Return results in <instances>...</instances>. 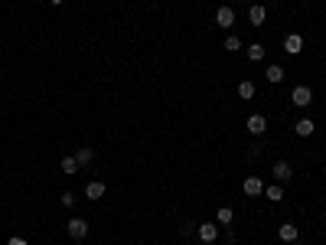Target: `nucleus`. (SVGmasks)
Returning a JSON list of instances; mask_svg holds the SVG:
<instances>
[{"label":"nucleus","instance_id":"nucleus-1","mask_svg":"<svg viewBox=\"0 0 326 245\" xmlns=\"http://www.w3.org/2000/svg\"><path fill=\"white\" fill-rule=\"evenodd\" d=\"M274 177H277L280 183L294 180V164H290V160H277V164H274Z\"/></svg>","mask_w":326,"mask_h":245},{"label":"nucleus","instance_id":"nucleus-2","mask_svg":"<svg viewBox=\"0 0 326 245\" xmlns=\"http://www.w3.org/2000/svg\"><path fill=\"white\" fill-rule=\"evenodd\" d=\"M310 88H307V85H300V88H294V95H290V102H294L297 105V108H307V105H310Z\"/></svg>","mask_w":326,"mask_h":245},{"label":"nucleus","instance_id":"nucleus-3","mask_svg":"<svg viewBox=\"0 0 326 245\" xmlns=\"http://www.w3.org/2000/svg\"><path fill=\"white\" fill-rule=\"evenodd\" d=\"M216 23L222 26V30H228V26L235 23V10H232V7H218V13H216Z\"/></svg>","mask_w":326,"mask_h":245},{"label":"nucleus","instance_id":"nucleus-4","mask_svg":"<svg viewBox=\"0 0 326 245\" xmlns=\"http://www.w3.org/2000/svg\"><path fill=\"white\" fill-rule=\"evenodd\" d=\"M69 236L82 242V239L88 236V226H85V219H69Z\"/></svg>","mask_w":326,"mask_h":245},{"label":"nucleus","instance_id":"nucleus-5","mask_svg":"<svg viewBox=\"0 0 326 245\" xmlns=\"http://www.w3.org/2000/svg\"><path fill=\"white\" fill-rule=\"evenodd\" d=\"M300 49H303V40L297 36V33H290V36H284V53H287V56H297Z\"/></svg>","mask_w":326,"mask_h":245},{"label":"nucleus","instance_id":"nucleus-6","mask_svg":"<svg viewBox=\"0 0 326 245\" xmlns=\"http://www.w3.org/2000/svg\"><path fill=\"white\" fill-rule=\"evenodd\" d=\"M248 131H251V134H264V131H268V118H264V115H251V118H248Z\"/></svg>","mask_w":326,"mask_h":245},{"label":"nucleus","instance_id":"nucleus-7","mask_svg":"<svg viewBox=\"0 0 326 245\" xmlns=\"http://www.w3.org/2000/svg\"><path fill=\"white\" fill-rule=\"evenodd\" d=\"M216 236H218L216 222H202V226H199V239H202V242H216Z\"/></svg>","mask_w":326,"mask_h":245},{"label":"nucleus","instance_id":"nucleus-8","mask_svg":"<svg viewBox=\"0 0 326 245\" xmlns=\"http://www.w3.org/2000/svg\"><path fill=\"white\" fill-rule=\"evenodd\" d=\"M241 190L248 193V196H258V193H264V183L258 180V177H248V180H245V186H241Z\"/></svg>","mask_w":326,"mask_h":245},{"label":"nucleus","instance_id":"nucleus-9","mask_svg":"<svg viewBox=\"0 0 326 245\" xmlns=\"http://www.w3.org/2000/svg\"><path fill=\"white\" fill-rule=\"evenodd\" d=\"M85 196H88V199H101V196H105V183H101V180H92V183L85 186Z\"/></svg>","mask_w":326,"mask_h":245},{"label":"nucleus","instance_id":"nucleus-10","mask_svg":"<svg viewBox=\"0 0 326 245\" xmlns=\"http://www.w3.org/2000/svg\"><path fill=\"white\" fill-rule=\"evenodd\" d=\"M313 127H317V124H313L310 118H300V121L294 124V131H297L300 137H310V134H313Z\"/></svg>","mask_w":326,"mask_h":245},{"label":"nucleus","instance_id":"nucleus-11","mask_svg":"<svg viewBox=\"0 0 326 245\" xmlns=\"http://www.w3.org/2000/svg\"><path fill=\"white\" fill-rule=\"evenodd\" d=\"M264 16H268V10H264L261 3H255V7H251V13H248L251 26H261V23H264Z\"/></svg>","mask_w":326,"mask_h":245},{"label":"nucleus","instance_id":"nucleus-12","mask_svg":"<svg viewBox=\"0 0 326 245\" xmlns=\"http://www.w3.org/2000/svg\"><path fill=\"white\" fill-rule=\"evenodd\" d=\"M248 59H251V62H261V59H264V46H261V43H251V46H248Z\"/></svg>","mask_w":326,"mask_h":245},{"label":"nucleus","instance_id":"nucleus-13","mask_svg":"<svg viewBox=\"0 0 326 245\" xmlns=\"http://www.w3.org/2000/svg\"><path fill=\"white\" fill-rule=\"evenodd\" d=\"M277 236L284 239V242H297V229L290 226V222H287V226H280V232H277Z\"/></svg>","mask_w":326,"mask_h":245},{"label":"nucleus","instance_id":"nucleus-14","mask_svg":"<svg viewBox=\"0 0 326 245\" xmlns=\"http://www.w3.org/2000/svg\"><path fill=\"white\" fill-rule=\"evenodd\" d=\"M284 79V69L280 65H268V82H280Z\"/></svg>","mask_w":326,"mask_h":245},{"label":"nucleus","instance_id":"nucleus-15","mask_svg":"<svg viewBox=\"0 0 326 245\" xmlns=\"http://www.w3.org/2000/svg\"><path fill=\"white\" fill-rule=\"evenodd\" d=\"M78 170V160L75 157H62V174H75Z\"/></svg>","mask_w":326,"mask_h":245},{"label":"nucleus","instance_id":"nucleus-16","mask_svg":"<svg viewBox=\"0 0 326 245\" xmlns=\"http://www.w3.org/2000/svg\"><path fill=\"white\" fill-rule=\"evenodd\" d=\"M238 95L241 98H251V95H255V82H241V85H238Z\"/></svg>","mask_w":326,"mask_h":245},{"label":"nucleus","instance_id":"nucleus-17","mask_svg":"<svg viewBox=\"0 0 326 245\" xmlns=\"http://www.w3.org/2000/svg\"><path fill=\"white\" fill-rule=\"evenodd\" d=\"M232 219H235V213L228 209V206H222V209H218V222H222V226H228Z\"/></svg>","mask_w":326,"mask_h":245},{"label":"nucleus","instance_id":"nucleus-18","mask_svg":"<svg viewBox=\"0 0 326 245\" xmlns=\"http://www.w3.org/2000/svg\"><path fill=\"white\" fill-rule=\"evenodd\" d=\"M225 49H228V53H238V49H241V40H238V36H228V40H225Z\"/></svg>","mask_w":326,"mask_h":245},{"label":"nucleus","instance_id":"nucleus-19","mask_svg":"<svg viewBox=\"0 0 326 245\" xmlns=\"http://www.w3.org/2000/svg\"><path fill=\"white\" fill-rule=\"evenodd\" d=\"M75 160H78V167H82V164H88V160H92V150H88V147H82V150L75 154Z\"/></svg>","mask_w":326,"mask_h":245},{"label":"nucleus","instance_id":"nucleus-20","mask_svg":"<svg viewBox=\"0 0 326 245\" xmlns=\"http://www.w3.org/2000/svg\"><path fill=\"white\" fill-rule=\"evenodd\" d=\"M280 196H284V190H280V186H268V199H274V203H277Z\"/></svg>","mask_w":326,"mask_h":245},{"label":"nucleus","instance_id":"nucleus-21","mask_svg":"<svg viewBox=\"0 0 326 245\" xmlns=\"http://www.w3.org/2000/svg\"><path fill=\"white\" fill-rule=\"evenodd\" d=\"M62 206H75V196H72V193H62Z\"/></svg>","mask_w":326,"mask_h":245},{"label":"nucleus","instance_id":"nucleus-22","mask_svg":"<svg viewBox=\"0 0 326 245\" xmlns=\"http://www.w3.org/2000/svg\"><path fill=\"white\" fill-rule=\"evenodd\" d=\"M7 245H26V239H10Z\"/></svg>","mask_w":326,"mask_h":245},{"label":"nucleus","instance_id":"nucleus-23","mask_svg":"<svg viewBox=\"0 0 326 245\" xmlns=\"http://www.w3.org/2000/svg\"><path fill=\"white\" fill-rule=\"evenodd\" d=\"M53 3H55V7H59V3H65V0H53Z\"/></svg>","mask_w":326,"mask_h":245}]
</instances>
